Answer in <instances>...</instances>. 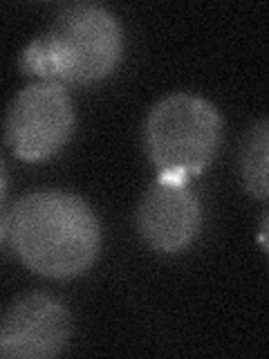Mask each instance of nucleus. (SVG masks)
Listing matches in <instances>:
<instances>
[{"mask_svg":"<svg viewBox=\"0 0 269 359\" xmlns=\"http://www.w3.org/2000/svg\"><path fill=\"white\" fill-rule=\"evenodd\" d=\"M7 236L20 261L48 278L83 274L101 250L97 213L83 198L61 189L22 196L7 216Z\"/></svg>","mask_w":269,"mask_h":359,"instance_id":"f257e3e1","label":"nucleus"},{"mask_svg":"<svg viewBox=\"0 0 269 359\" xmlns=\"http://www.w3.org/2000/svg\"><path fill=\"white\" fill-rule=\"evenodd\" d=\"M123 54V32L110 9L90 3L63 7L50 29L29 43L20 67L43 81L95 83L115 72Z\"/></svg>","mask_w":269,"mask_h":359,"instance_id":"f03ea898","label":"nucleus"},{"mask_svg":"<svg viewBox=\"0 0 269 359\" xmlns=\"http://www.w3.org/2000/svg\"><path fill=\"white\" fill-rule=\"evenodd\" d=\"M222 144V117L207 99L188 93L157 101L146 119V149L162 180L184 182L213 162Z\"/></svg>","mask_w":269,"mask_h":359,"instance_id":"7ed1b4c3","label":"nucleus"},{"mask_svg":"<svg viewBox=\"0 0 269 359\" xmlns=\"http://www.w3.org/2000/svg\"><path fill=\"white\" fill-rule=\"evenodd\" d=\"M76 112L65 86L39 81L14 97L5 119V140L11 153L25 162H43L72 137Z\"/></svg>","mask_w":269,"mask_h":359,"instance_id":"20e7f679","label":"nucleus"},{"mask_svg":"<svg viewBox=\"0 0 269 359\" xmlns=\"http://www.w3.org/2000/svg\"><path fill=\"white\" fill-rule=\"evenodd\" d=\"M70 334L72 317L63 303L45 292H29L0 314V357H56Z\"/></svg>","mask_w":269,"mask_h":359,"instance_id":"39448f33","label":"nucleus"},{"mask_svg":"<svg viewBox=\"0 0 269 359\" xmlns=\"http://www.w3.org/2000/svg\"><path fill=\"white\" fill-rule=\"evenodd\" d=\"M202 205L198 196L177 180H162L144 194L137 207V229L151 250L182 252L198 238Z\"/></svg>","mask_w":269,"mask_h":359,"instance_id":"423d86ee","label":"nucleus"},{"mask_svg":"<svg viewBox=\"0 0 269 359\" xmlns=\"http://www.w3.org/2000/svg\"><path fill=\"white\" fill-rule=\"evenodd\" d=\"M269 123L267 119H258L251 123L249 130L244 133V140L240 146V175L244 189L258 200H267L269 194Z\"/></svg>","mask_w":269,"mask_h":359,"instance_id":"0eeeda50","label":"nucleus"},{"mask_svg":"<svg viewBox=\"0 0 269 359\" xmlns=\"http://www.w3.org/2000/svg\"><path fill=\"white\" fill-rule=\"evenodd\" d=\"M5 194H7V168H5L3 157H0V205H3Z\"/></svg>","mask_w":269,"mask_h":359,"instance_id":"6e6552de","label":"nucleus"},{"mask_svg":"<svg viewBox=\"0 0 269 359\" xmlns=\"http://www.w3.org/2000/svg\"><path fill=\"white\" fill-rule=\"evenodd\" d=\"M261 243L267 250V218H263V224H261Z\"/></svg>","mask_w":269,"mask_h":359,"instance_id":"1a4fd4ad","label":"nucleus"}]
</instances>
